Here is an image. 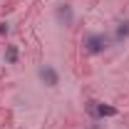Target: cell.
<instances>
[{
	"label": "cell",
	"instance_id": "obj_4",
	"mask_svg": "<svg viewBox=\"0 0 129 129\" xmlns=\"http://www.w3.org/2000/svg\"><path fill=\"white\" fill-rule=\"evenodd\" d=\"M57 20H60L62 25H72V20H75L72 8H70V5H57Z\"/></svg>",
	"mask_w": 129,
	"mask_h": 129
},
{
	"label": "cell",
	"instance_id": "obj_7",
	"mask_svg": "<svg viewBox=\"0 0 129 129\" xmlns=\"http://www.w3.org/2000/svg\"><path fill=\"white\" fill-rule=\"evenodd\" d=\"M0 32H8V25L5 22H0Z\"/></svg>",
	"mask_w": 129,
	"mask_h": 129
},
{
	"label": "cell",
	"instance_id": "obj_1",
	"mask_svg": "<svg viewBox=\"0 0 129 129\" xmlns=\"http://www.w3.org/2000/svg\"><path fill=\"white\" fill-rule=\"evenodd\" d=\"M104 47H107V37H104V35H87V37H84V50H87V52L99 55Z\"/></svg>",
	"mask_w": 129,
	"mask_h": 129
},
{
	"label": "cell",
	"instance_id": "obj_3",
	"mask_svg": "<svg viewBox=\"0 0 129 129\" xmlns=\"http://www.w3.org/2000/svg\"><path fill=\"white\" fill-rule=\"evenodd\" d=\"M40 77H42V82H45L47 87H57V82H60L57 70H55V67H50V64H45V67L40 70Z\"/></svg>",
	"mask_w": 129,
	"mask_h": 129
},
{
	"label": "cell",
	"instance_id": "obj_2",
	"mask_svg": "<svg viewBox=\"0 0 129 129\" xmlns=\"http://www.w3.org/2000/svg\"><path fill=\"white\" fill-rule=\"evenodd\" d=\"M89 114H92V117H117V109H114L112 104L92 102V104H89Z\"/></svg>",
	"mask_w": 129,
	"mask_h": 129
},
{
	"label": "cell",
	"instance_id": "obj_6",
	"mask_svg": "<svg viewBox=\"0 0 129 129\" xmlns=\"http://www.w3.org/2000/svg\"><path fill=\"white\" fill-rule=\"evenodd\" d=\"M124 37H129V20L117 25V40H124Z\"/></svg>",
	"mask_w": 129,
	"mask_h": 129
},
{
	"label": "cell",
	"instance_id": "obj_5",
	"mask_svg": "<svg viewBox=\"0 0 129 129\" xmlns=\"http://www.w3.org/2000/svg\"><path fill=\"white\" fill-rule=\"evenodd\" d=\"M5 62H8V64H15L17 62V47H15V45H8V47H5Z\"/></svg>",
	"mask_w": 129,
	"mask_h": 129
}]
</instances>
